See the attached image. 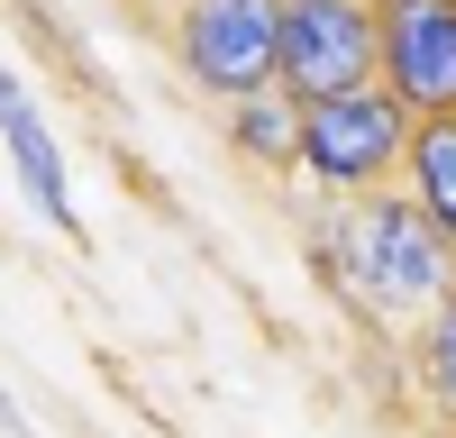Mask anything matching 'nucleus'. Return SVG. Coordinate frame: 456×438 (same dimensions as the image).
<instances>
[{"instance_id":"obj_1","label":"nucleus","mask_w":456,"mask_h":438,"mask_svg":"<svg viewBox=\"0 0 456 438\" xmlns=\"http://www.w3.org/2000/svg\"><path fill=\"white\" fill-rule=\"evenodd\" d=\"M329 265H338V283H347L365 311H393V320H429L456 292V247L438 238V219L411 192H384V182L338 210Z\"/></svg>"},{"instance_id":"obj_2","label":"nucleus","mask_w":456,"mask_h":438,"mask_svg":"<svg viewBox=\"0 0 456 438\" xmlns=\"http://www.w3.org/2000/svg\"><path fill=\"white\" fill-rule=\"evenodd\" d=\"M411 110L365 83V92H338V101H301V165H311L329 192H374L384 174H402L411 156Z\"/></svg>"},{"instance_id":"obj_3","label":"nucleus","mask_w":456,"mask_h":438,"mask_svg":"<svg viewBox=\"0 0 456 438\" xmlns=\"http://www.w3.org/2000/svg\"><path fill=\"white\" fill-rule=\"evenodd\" d=\"M274 46H283V0H183L174 10V55L210 101L274 92Z\"/></svg>"},{"instance_id":"obj_4","label":"nucleus","mask_w":456,"mask_h":438,"mask_svg":"<svg viewBox=\"0 0 456 438\" xmlns=\"http://www.w3.org/2000/svg\"><path fill=\"white\" fill-rule=\"evenodd\" d=\"M274 83L292 101H338V92L384 83V64H374V10L365 0H283Z\"/></svg>"},{"instance_id":"obj_5","label":"nucleus","mask_w":456,"mask_h":438,"mask_svg":"<svg viewBox=\"0 0 456 438\" xmlns=\"http://www.w3.org/2000/svg\"><path fill=\"white\" fill-rule=\"evenodd\" d=\"M374 64L411 119L456 110V0H374Z\"/></svg>"},{"instance_id":"obj_6","label":"nucleus","mask_w":456,"mask_h":438,"mask_svg":"<svg viewBox=\"0 0 456 438\" xmlns=\"http://www.w3.org/2000/svg\"><path fill=\"white\" fill-rule=\"evenodd\" d=\"M0 137H10V165H19V182H28V201L46 210V229H83L73 219V192H64V156H55V137H46V119H37V101H28V83L10 64H0Z\"/></svg>"},{"instance_id":"obj_7","label":"nucleus","mask_w":456,"mask_h":438,"mask_svg":"<svg viewBox=\"0 0 456 438\" xmlns=\"http://www.w3.org/2000/svg\"><path fill=\"white\" fill-rule=\"evenodd\" d=\"M402 174H411V201H420V210L438 219V238L456 247V110H438V119L411 128Z\"/></svg>"},{"instance_id":"obj_8","label":"nucleus","mask_w":456,"mask_h":438,"mask_svg":"<svg viewBox=\"0 0 456 438\" xmlns=\"http://www.w3.org/2000/svg\"><path fill=\"white\" fill-rule=\"evenodd\" d=\"M228 137H238L256 165H301V101L283 83L256 92V101H228Z\"/></svg>"},{"instance_id":"obj_9","label":"nucleus","mask_w":456,"mask_h":438,"mask_svg":"<svg viewBox=\"0 0 456 438\" xmlns=\"http://www.w3.org/2000/svg\"><path fill=\"white\" fill-rule=\"evenodd\" d=\"M411 365H420V393L456 420V292L420 320V347H411Z\"/></svg>"},{"instance_id":"obj_10","label":"nucleus","mask_w":456,"mask_h":438,"mask_svg":"<svg viewBox=\"0 0 456 438\" xmlns=\"http://www.w3.org/2000/svg\"><path fill=\"white\" fill-rule=\"evenodd\" d=\"M0 438H28V429H19V411H10V402H0Z\"/></svg>"}]
</instances>
